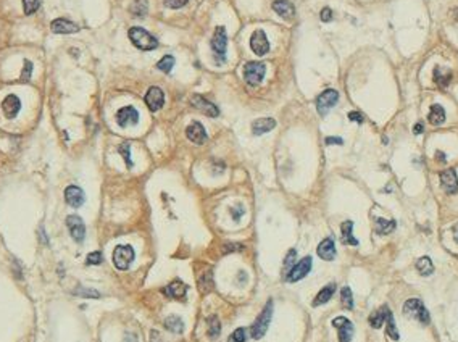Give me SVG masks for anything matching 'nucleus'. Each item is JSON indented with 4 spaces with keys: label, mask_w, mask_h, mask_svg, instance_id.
Returning <instances> with one entry per match:
<instances>
[{
    "label": "nucleus",
    "mask_w": 458,
    "mask_h": 342,
    "mask_svg": "<svg viewBox=\"0 0 458 342\" xmlns=\"http://www.w3.org/2000/svg\"><path fill=\"white\" fill-rule=\"evenodd\" d=\"M129 39L137 48L141 50H153V48L158 47V40L157 37H153L149 31H145L142 28H131L129 29Z\"/></svg>",
    "instance_id": "f257e3e1"
},
{
    "label": "nucleus",
    "mask_w": 458,
    "mask_h": 342,
    "mask_svg": "<svg viewBox=\"0 0 458 342\" xmlns=\"http://www.w3.org/2000/svg\"><path fill=\"white\" fill-rule=\"evenodd\" d=\"M271 316H273V302L269 300L250 328V334L253 339H261L265 336V332L268 331V326H269V321H271Z\"/></svg>",
    "instance_id": "f03ea898"
},
{
    "label": "nucleus",
    "mask_w": 458,
    "mask_h": 342,
    "mask_svg": "<svg viewBox=\"0 0 458 342\" xmlns=\"http://www.w3.org/2000/svg\"><path fill=\"white\" fill-rule=\"evenodd\" d=\"M226 48H227V36L226 29L223 26H218L215 29L213 39H211V50H213L216 63H224L226 62Z\"/></svg>",
    "instance_id": "7ed1b4c3"
},
{
    "label": "nucleus",
    "mask_w": 458,
    "mask_h": 342,
    "mask_svg": "<svg viewBox=\"0 0 458 342\" xmlns=\"http://www.w3.org/2000/svg\"><path fill=\"white\" fill-rule=\"evenodd\" d=\"M265 73H266V67L265 63L261 62H250L244 67V79L245 83L249 86L255 87L258 86L261 81L265 78Z\"/></svg>",
    "instance_id": "20e7f679"
},
{
    "label": "nucleus",
    "mask_w": 458,
    "mask_h": 342,
    "mask_svg": "<svg viewBox=\"0 0 458 342\" xmlns=\"http://www.w3.org/2000/svg\"><path fill=\"white\" fill-rule=\"evenodd\" d=\"M404 313L407 316H410V318H416L418 321H421L423 324H428L429 323V312L426 310V307L421 302L420 299H410L407 300L405 305H404Z\"/></svg>",
    "instance_id": "39448f33"
},
{
    "label": "nucleus",
    "mask_w": 458,
    "mask_h": 342,
    "mask_svg": "<svg viewBox=\"0 0 458 342\" xmlns=\"http://www.w3.org/2000/svg\"><path fill=\"white\" fill-rule=\"evenodd\" d=\"M134 249L131 246H118L113 250V263L118 270H128L134 262Z\"/></svg>",
    "instance_id": "423d86ee"
},
{
    "label": "nucleus",
    "mask_w": 458,
    "mask_h": 342,
    "mask_svg": "<svg viewBox=\"0 0 458 342\" xmlns=\"http://www.w3.org/2000/svg\"><path fill=\"white\" fill-rule=\"evenodd\" d=\"M339 102V92L334 89H326L324 92H321L316 99V110L321 117L328 115V111Z\"/></svg>",
    "instance_id": "0eeeda50"
},
{
    "label": "nucleus",
    "mask_w": 458,
    "mask_h": 342,
    "mask_svg": "<svg viewBox=\"0 0 458 342\" xmlns=\"http://www.w3.org/2000/svg\"><path fill=\"white\" fill-rule=\"evenodd\" d=\"M312 257H305V258H302L299 263H296L294 265V268L292 270L285 274L288 276V282H297V281H300V279H304L305 276L310 273V270H312Z\"/></svg>",
    "instance_id": "6e6552de"
},
{
    "label": "nucleus",
    "mask_w": 458,
    "mask_h": 342,
    "mask_svg": "<svg viewBox=\"0 0 458 342\" xmlns=\"http://www.w3.org/2000/svg\"><path fill=\"white\" fill-rule=\"evenodd\" d=\"M250 47L255 55L258 56H263L269 52V40L265 34V31L261 29H257L255 32L252 34L250 37Z\"/></svg>",
    "instance_id": "1a4fd4ad"
},
{
    "label": "nucleus",
    "mask_w": 458,
    "mask_h": 342,
    "mask_svg": "<svg viewBox=\"0 0 458 342\" xmlns=\"http://www.w3.org/2000/svg\"><path fill=\"white\" fill-rule=\"evenodd\" d=\"M332 326L339 331V342H350L354 337V324L346 316H337L332 320Z\"/></svg>",
    "instance_id": "9d476101"
},
{
    "label": "nucleus",
    "mask_w": 458,
    "mask_h": 342,
    "mask_svg": "<svg viewBox=\"0 0 458 342\" xmlns=\"http://www.w3.org/2000/svg\"><path fill=\"white\" fill-rule=\"evenodd\" d=\"M67 226H68V230H70L71 238L75 239L76 242H83L84 241V238H86V226H84V221L78 215H70L67 218Z\"/></svg>",
    "instance_id": "9b49d317"
},
{
    "label": "nucleus",
    "mask_w": 458,
    "mask_h": 342,
    "mask_svg": "<svg viewBox=\"0 0 458 342\" xmlns=\"http://www.w3.org/2000/svg\"><path fill=\"white\" fill-rule=\"evenodd\" d=\"M145 103L150 111H158L165 103V94L160 87H150L145 94Z\"/></svg>",
    "instance_id": "f8f14e48"
},
{
    "label": "nucleus",
    "mask_w": 458,
    "mask_h": 342,
    "mask_svg": "<svg viewBox=\"0 0 458 342\" xmlns=\"http://www.w3.org/2000/svg\"><path fill=\"white\" fill-rule=\"evenodd\" d=\"M117 121H118V125L121 128L134 126V125H137V121H139V111L134 107H123L117 113Z\"/></svg>",
    "instance_id": "ddd939ff"
},
{
    "label": "nucleus",
    "mask_w": 458,
    "mask_h": 342,
    "mask_svg": "<svg viewBox=\"0 0 458 342\" xmlns=\"http://www.w3.org/2000/svg\"><path fill=\"white\" fill-rule=\"evenodd\" d=\"M440 186H442V189L447 194L458 192V176H456V171L452 169V168L442 171V173H440Z\"/></svg>",
    "instance_id": "4468645a"
},
{
    "label": "nucleus",
    "mask_w": 458,
    "mask_h": 342,
    "mask_svg": "<svg viewBox=\"0 0 458 342\" xmlns=\"http://www.w3.org/2000/svg\"><path fill=\"white\" fill-rule=\"evenodd\" d=\"M65 200L70 207L73 208H79L81 205L84 203L86 200V195L83 192V189L78 186H68L67 189H65Z\"/></svg>",
    "instance_id": "2eb2a0df"
},
{
    "label": "nucleus",
    "mask_w": 458,
    "mask_h": 342,
    "mask_svg": "<svg viewBox=\"0 0 458 342\" xmlns=\"http://www.w3.org/2000/svg\"><path fill=\"white\" fill-rule=\"evenodd\" d=\"M191 103L194 105L195 108H199L200 111H203L205 115H208V117H211V118H215V117L219 115V110H218L216 105H215V103H211V102H208V100L205 99V97H202V95H192Z\"/></svg>",
    "instance_id": "dca6fc26"
},
{
    "label": "nucleus",
    "mask_w": 458,
    "mask_h": 342,
    "mask_svg": "<svg viewBox=\"0 0 458 342\" xmlns=\"http://www.w3.org/2000/svg\"><path fill=\"white\" fill-rule=\"evenodd\" d=\"M186 136L187 139L192 141L194 144H205L207 142V133H205V128H203L199 121H194L186 129Z\"/></svg>",
    "instance_id": "f3484780"
},
{
    "label": "nucleus",
    "mask_w": 458,
    "mask_h": 342,
    "mask_svg": "<svg viewBox=\"0 0 458 342\" xmlns=\"http://www.w3.org/2000/svg\"><path fill=\"white\" fill-rule=\"evenodd\" d=\"M52 31L55 34H73V32H78L79 31V26L75 24L73 21H68L65 18H59V20H53L52 24H50Z\"/></svg>",
    "instance_id": "a211bd4d"
},
{
    "label": "nucleus",
    "mask_w": 458,
    "mask_h": 342,
    "mask_svg": "<svg viewBox=\"0 0 458 342\" xmlns=\"http://www.w3.org/2000/svg\"><path fill=\"white\" fill-rule=\"evenodd\" d=\"M316 254L320 258L326 260V262L334 260L336 258V246H334V241L331 238H326L324 241H321L320 246L316 249Z\"/></svg>",
    "instance_id": "6ab92c4d"
},
{
    "label": "nucleus",
    "mask_w": 458,
    "mask_h": 342,
    "mask_svg": "<svg viewBox=\"0 0 458 342\" xmlns=\"http://www.w3.org/2000/svg\"><path fill=\"white\" fill-rule=\"evenodd\" d=\"M20 108H21V102H20V99L16 95H7L5 97V100L2 102V110H4V113H5V117L7 118H15L16 115L20 113Z\"/></svg>",
    "instance_id": "aec40b11"
},
{
    "label": "nucleus",
    "mask_w": 458,
    "mask_h": 342,
    "mask_svg": "<svg viewBox=\"0 0 458 342\" xmlns=\"http://www.w3.org/2000/svg\"><path fill=\"white\" fill-rule=\"evenodd\" d=\"M186 292H187V286H186L183 281H173L171 284H168L165 289H163V294H165L166 297L178 299V300L184 299L186 297Z\"/></svg>",
    "instance_id": "412c9836"
},
{
    "label": "nucleus",
    "mask_w": 458,
    "mask_h": 342,
    "mask_svg": "<svg viewBox=\"0 0 458 342\" xmlns=\"http://www.w3.org/2000/svg\"><path fill=\"white\" fill-rule=\"evenodd\" d=\"M273 10L279 16H282L284 20H291L296 15V8H294V4L291 0H276L273 4Z\"/></svg>",
    "instance_id": "4be33fe9"
},
{
    "label": "nucleus",
    "mask_w": 458,
    "mask_h": 342,
    "mask_svg": "<svg viewBox=\"0 0 458 342\" xmlns=\"http://www.w3.org/2000/svg\"><path fill=\"white\" fill-rule=\"evenodd\" d=\"M274 126H276V121L273 118H260L252 123V133L255 136H261V134L274 129Z\"/></svg>",
    "instance_id": "5701e85b"
},
{
    "label": "nucleus",
    "mask_w": 458,
    "mask_h": 342,
    "mask_svg": "<svg viewBox=\"0 0 458 342\" xmlns=\"http://www.w3.org/2000/svg\"><path fill=\"white\" fill-rule=\"evenodd\" d=\"M334 291H336V286H334V284H328V286H324L316 294V297L313 300V307H320V305H324L326 302H329L331 297L334 296Z\"/></svg>",
    "instance_id": "b1692460"
},
{
    "label": "nucleus",
    "mask_w": 458,
    "mask_h": 342,
    "mask_svg": "<svg viewBox=\"0 0 458 342\" xmlns=\"http://www.w3.org/2000/svg\"><path fill=\"white\" fill-rule=\"evenodd\" d=\"M428 120H429V123H431V125H434V126L442 125L444 121H445V110H444L442 107H440L439 103H434V105L431 107V110H429Z\"/></svg>",
    "instance_id": "393cba45"
},
{
    "label": "nucleus",
    "mask_w": 458,
    "mask_h": 342,
    "mask_svg": "<svg viewBox=\"0 0 458 342\" xmlns=\"http://www.w3.org/2000/svg\"><path fill=\"white\" fill-rule=\"evenodd\" d=\"M374 223H376V233L381 234V236L390 234L397 226V223L394 221V219H384V218H376Z\"/></svg>",
    "instance_id": "a878e982"
},
{
    "label": "nucleus",
    "mask_w": 458,
    "mask_h": 342,
    "mask_svg": "<svg viewBox=\"0 0 458 342\" xmlns=\"http://www.w3.org/2000/svg\"><path fill=\"white\" fill-rule=\"evenodd\" d=\"M340 231H342V242L344 244H349V246H358V241L354 238V223L352 221H344L342 226H340Z\"/></svg>",
    "instance_id": "bb28decb"
},
{
    "label": "nucleus",
    "mask_w": 458,
    "mask_h": 342,
    "mask_svg": "<svg viewBox=\"0 0 458 342\" xmlns=\"http://www.w3.org/2000/svg\"><path fill=\"white\" fill-rule=\"evenodd\" d=\"M387 307H381L379 310H376L374 313H371L370 316V324L374 329H379L384 323H386V315H387Z\"/></svg>",
    "instance_id": "cd10ccee"
},
{
    "label": "nucleus",
    "mask_w": 458,
    "mask_h": 342,
    "mask_svg": "<svg viewBox=\"0 0 458 342\" xmlns=\"http://www.w3.org/2000/svg\"><path fill=\"white\" fill-rule=\"evenodd\" d=\"M165 328L171 332H178V334H181V332L184 331V323H183L181 318H179V316L171 315L165 320Z\"/></svg>",
    "instance_id": "c85d7f7f"
},
{
    "label": "nucleus",
    "mask_w": 458,
    "mask_h": 342,
    "mask_svg": "<svg viewBox=\"0 0 458 342\" xmlns=\"http://www.w3.org/2000/svg\"><path fill=\"white\" fill-rule=\"evenodd\" d=\"M416 270H418V273L421 276H429L434 273V265H432L429 257H421V258H418V262H416Z\"/></svg>",
    "instance_id": "c756f323"
},
{
    "label": "nucleus",
    "mask_w": 458,
    "mask_h": 342,
    "mask_svg": "<svg viewBox=\"0 0 458 342\" xmlns=\"http://www.w3.org/2000/svg\"><path fill=\"white\" fill-rule=\"evenodd\" d=\"M219 332H221V323H219L216 316H210L208 318V336L211 339H215L219 336Z\"/></svg>",
    "instance_id": "7c9ffc66"
},
{
    "label": "nucleus",
    "mask_w": 458,
    "mask_h": 342,
    "mask_svg": "<svg viewBox=\"0 0 458 342\" xmlns=\"http://www.w3.org/2000/svg\"><path fill=\"white\" fill-rule=\"evenodd\" d=\"M386 324H387V334L390 336V339L398 340V332H397V328H395L394 315H392L390 310H387V315H386Z\"/></svg>",
    "instance_id": "2f4dec72"
},
{
    "label": "nucleus",
    "mask_w": 458,
    "mask_h": 342,
    "mask_svg": "<svg viewBox=\"0 0 458 342\" xmlns=\"http://www.w3.org/2000/svg\"><path fill=\"white\" fill-rule=\"evenodd\" d=\"M147 8H149L147 0H134L133 7H131V12H133V15H136V16H145Z\"/></svg>",
    "instance_id": "473e14b6"
},
{
    "label": "nucleus",
    "mask_w": 458,
    "mask_h": 342,
    "mask_svg": "<svg viewBox=\"0 0 458 342\" xmlns=\"http://www.w3.org/2000/svg\"><path fill=\"white\" fill-rule=\"evenodd\" d=\"M173 67H175V59L171 55H165L157 65V68L163 73H169L171 70H173Z\"/></svg>",
    "instance_id": "72a5a7b5"
},
{
    "label": "nucleus",
    "mask_w": 458,
    "mask_h": 342,
    "mask_svg": "<svg viewBox=\"0 0 458 342\" xmlns=\"http://www.w3.org/2000/svg\"><path fill=\"white\" fill-rule=\"evenodd\" d=\"M296 258H297V252L296 250H289L288 252V255H285V258H284V268H282V271L288 274L292 268H294V265H296Z\"/></svg>",
    "instance_id": "f704fd0d"
},
{
    "label": "nucleus",
    "mask_w": 458,
    "mask_h": 342,
    "mask_svg": "<svg viewBox=\"0 0 458 342\" xmlns=\"http://www.w3.org/2000/svg\"><path fill=\"white\" fill-rule=\"evenodd\" d=\"M340 299H342V304H344V307H346V308H349V310H352V308H354V296H352L350 288H342Z\"/></svg>",
    "instance_id": "c9c22d12"
},
{
    "label": "nucleus",
    "mask_w": 458,
    "mask_h": 342,
    "mask_svg": "<svg viewBox=\"0 0 458 342\" xmlns=\"http://www.w3.org/2000/svg\"><path fill=\"white\" fill-rule=\"evenodd\" d=\"M40 7V0H23V8L26 15H32L39 10Z\"/></svg>",
    "instance_id": "e433bc0d"
},
{
    "label": "nucleus",
    "mask_w": 458,
    "mask_h": 342,
    "mask_svg": "<svg viewBox=\"0 0 458 342\" xmlns=\"http://www.w3.org/2000/svg\"><path fill=\"white\" fill-rule=\"evenodd\" d=\"M434 81L437 83L439 87H447L448 86V81H450V73H447V75H440V70L436 68L434 70Z\"/></svg>",
    "instance_id": "4c0bfd02"
},
{
    "label": "nucleus",
    "mask_w": 458,
    "mask_h": 342,
    "mask_svg": "<svg viewBox=\"0 0 458 342\" xmlns=\"http://www.w3.org/2000/svg\"><path fill=\"white\" fill-rule=\"evenodd\" d=\"M247 339V331L244 328H237L231 336H229V342H245Z\"/></svg>",
    "instance_id": "58836bf2"
},
{
    "label": "nucleus",
    "mask_w": 458,
    "mask_h": 342,
    "mask_svg": "<svg viewBox=\"0 0 458 342\" xmlns=\"http://www.w3.org/2000/svg\"><path fill=\"white\" fill-rule=\"evenodd\" d=\"M120 153L123 155V158L126 160L128 168L133 166V160H131V152H129V144H128V142H125V144H121V145H120Z\"/></svg>",
    "instance_id": "ea45409f"
},
{
    "label": "nucleus",
    "mask_w": 458,
    "mask_h": 342,
    "mask_svg": "<svg viewBox=\"0 0 458 342\" xmlns=\"http://www.w3.org/2000/svg\"><path fill=\"white\" fill-rule=\"evenodd\" d=\"M102 260H103V257H102L100 252H92V254H89V255H87L86 263H87V265H100V263H102Z\"/></svg>",
    "instance_id": "a19ab883"
},
{
    "label": "nucleus",
    "mask_w": 458,
    "mask_h": 342,
    "mask_svg": "<svg viewBox=\"0 0 458 342\" xmlns=\"http://www.w3.org/2000/svg\"><path fill=\"white\" fill-rule=\"evenodd\" d=\"M187 2H189V0H163L165 7L173 8V10H176V8H183Z\"/></svg>",
    "instance_id": "79ce46f5"
},
{
    "label": "nucleus",
    "mask_w": 458,
    "mask_h": 342,
    "mask_svg": "<svg viewBox=\"0 0 458 342\" xmlns=\"http://www.w3.org/2000/svg\"><path fill=\"white\" fill-rule=\"evenodd\" d=\"M31 73H32V63L29 60H24V68H23V79L26 81L31 78Z\"/></svg>",
    "instance_id": "37998d69"
},
{
    "label": "nucleus",
    "mask_w": 458,
    "mask_h": 342,
    "mask_svg": "<svg viewBox=\"0 0 458 342\" xmlns=\"http://www.w3.org/2000/svg\"><path fill=\"white\" fill-rule=\"evenodd\" d=\"M231 213H233V218H234V221H239V219H241V216L244 215V208H242V205H237V207L231 208Z\"/></svg>",
    "instance_id": "c03bdc74"
},
{
    "label": "nucleus",
    "mask_w": 458,
    "mask_h": 342,
    "mask_svg": "<svg viewBox=\"0 0 458 342\" xmlns=\"http://www.w3.org/2000/svg\"><path fill=\"white\" fill-rule=\"evenodd\" d=\"M320 16H321V21H324V23H328V21H331V20H332V12H331V8H328V7H326V8H323V10H321V15H320Z\"/></svg>",
    "instance_id": "a18cd8bd"
},
{
    "label": "nucleus",
    "mask_w": 458,
    "mask_h": 342,
    "mask_svg": "<svg viewBox=\"0 0 458 342\" xmlns=\"http://www.w3.org/2000/svg\"><path fill=\"white\" fill-rule=\"evenodd\" d=\"M349 120L350 121H357V123H363V115L358 111H350L349 113Z\"/></svg>",
    "instance_id": "49530a36"
},
{
    "label": "nucleus",
    "mask_w": 458,
    "mask_h": 342,
    "mask_svg": "<svg viewBox=\"0 0 458 342\" xmlns=\"http://www.w3.org/2000/svg\"><path fill=\"white\" fill-rule=\"evenodd\" d=\"M326 144H337V145H342V139L340 137H326V141H324Z\"/></svg>",
    "instance_id": "de8ad7c7"
},
{
    "label": "nucleus",
    "mask_w": 458,
    "mask_h": 342,
    "mask_svg": "<svg viewBox=\"0 0 458 342\" xmlns=\"http://www.w3.org/2000/svg\"><path fill=\"white\" fill-rule=\"evenodd\" d=\"M423 131H424L423 123H416V125H415V128H413V133H415V134H421Z\"/></svg>",
    "instance_id": "09e8293b"
},
{
    "label": "nucleus",
    "mask_w": 458,
    "mask_h": 342,
    "mask_svg": "<svg viewBox=\"0 0 458 342\" xmlns=\"http://www.w3.org/2000/svg\"><path fill=\"white\" fill-rule=\"evenodd\" d=\"M150 337H152V342H160V334H158L157 331H152Z\"/></svg>",
    "instance_id": "8fccbe9b"
},
{
    "label": "nucleus",
    "mask_w": 458,
    "mask_h": 342,
    "mask_svg": "<svg viewBox=\"0 0 458 342\" xmlns=\"http://www.w3.org/2000/svg\"><path fill=\"white\" fill-rule=\"evenodd\" d=\"M244 247L242 246H226L224 250H242Z\"/></svg>",
    "instance_id": "3c124183"
},
{
    "label": "nucleus",
    "mask_w": 458,
    "mask_h": 342,
    "mask_svg": "<svg viewBox=\"0 0 458 342\" xmlns=\"http://www.w3.org/2000/svg\"><path fill=\"white\" fill-rule=\"evenodd\" d=\"M453 236H455V241L458 242V224L453 227Z\"/></svg>",
    "instance_id": "603ef678"
}]
</instances>
